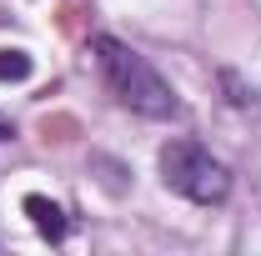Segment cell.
Instances as JSON below:
<instances>
[{"label": "cell", "mask_w": 261, "mask_h": 256, "mask_svg": "<svg viewBox=\"0 0 261 256\" xmlns=\"http://www.w3.org/2000/svg\"><path fill=\"white\" fill-rule=\"evenodd\" d=\"M25 75H31L25 50H0V81H25Z\"/></svg>", "instance_id": "cell-5"}, {"label": "cell", "mask_w": 261, "mask_h": 256, "mask_svg": "<svg viewBox=\"0 0 261 256\" xmlns=\"http://www.w3.org/2000/svg\"><path fill=\"white\" fill-rule=\"evenodd\" d=\"M216 81L226 86V100H231V106H241V111H246V106H256V91H251V86H241V75H236V70H221Z\"/></svg>", "instance_id": "cell-4"}, {"label": "cell", "mask_w": 261, "mask_h": 256, "mask_svg": "<svg viewBox=\"0 0 261 256\" xmlns=\"http://www.w3.org/2000/svg\"><path fill=\"white\" fill-rule=\"evenodd\" d=\"M0 136H5V121H0Z\"/></svg>", "instance_id": "cell-6"}, {"label": "cell", "mask_w": 261, "mask_h": 256, "mask_svg": "<svg viewBox=\"0 0 261 256\" xmlns=\"http://www.w3.org/2000/svg\"><path fill=\"white\" fill-rule=\"evenodd\" d=\"M161 181L166 191L186 196L191 206H221L231 196V171L201 141H166L161 146Z\"/></svg>", "instance_id": "cell-2"}, {"label": "cell", "mask_w": 261, "mask_h": 256, "mask_svg": "<svg viewBox=\"0 0 261 256\" xmlns=\"http://www.w3.org/2000/svg\"><path fill=\"white\" fill-rule=\"evenodd\" d=\"M25 216L35 221V231H40L45 241H65V236H70L65 211L56 206V201H45V196H25Z\"/></svg>", "instance_id": "cell-3"}, {"label": "cell", "mask_w": 261, "mask_h": 256, "mask_svg": "<svg viewBox=\"0 0 261 256\" xmlns=\"http://www.w3.org/2000/svg\"><path fill=\"white\" fill-rule=\"evenodd\" d=\"M91 56H96V70H100V81H106V91L121 100L130 116H141V121H176V116H181L176 86H171L141 50H130L126 40L96 35V40H91Z\"/></svg>", "instance_id": "cell-1"}]
</instances>
